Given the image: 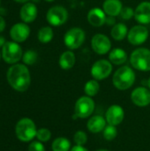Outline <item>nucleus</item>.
Returning <instances> with one entry per match:
<instances>
[{
	"instance_id": "58836bf2",
	"label": "nucleus",
	"mask_w": 150,
	"mask_h": 151,
	"mask_svg": "<svg viewBox=\"0 0 150 151\" xmlns=\"http://www.w3.org/2000/svg\"><path fill=\"white\" fill-rule=\"evenodd\" d=\"M45 1H47V2H53L54 0H45Z\"/></svg>"
},
{
	"instance_id": "423d86ee",
	"label": "nucleus",
	"mask_w": 150,
	"mask_h": 151,
	"mask_svg": "<svg viewBox=\"0 0 150 151\" xmlns=\"http://www.w3.org/2000/svg\"><path fill=\"white\" fill-rule=\"evenodd\" d=\"M85 38V32L81 28L72 27L65 33L64 42L68 49L76 50L83 44Z\"/></svg>"
},
{
	"instance_id": "dca6fc26",
	"label": "nucleus",
	"mask_w": 150,
	"mask_h": 151,
	"mask_svg": "<svg viewBox=\"0 0 150 151\" xmlns=\"http://www.w3.org/2000/svg\"><path fill=\"white\" fill-rule=\"evenodd\" d=\"M37 12V7L34 3H26L20 9V18L25 23H31L36 19Z\"/></svg>"
},
{
	"instance_id": "ddd939ff",
	"label": "nucleus",
	"mask_w": 150,
	"mask_h": 151,
	"mask_svg": "<svg viewBox=\"0 0 150 151\" xmlns=\"http://www.w3.org/2000/svg\"><path fill=\"white\" fill-rule=\"evenodd\" d=\"M131 99L137 106H147L150 104V91L144 87H139L132 92Z\"/></svg>"
},
{
	"instance_id": "5701e85b",
	"label": "nucleus",
	"mask_w": 150,
	"mask_h": 151,
	"mask_svg": "<svg viewBox=\"0 0 150 151\" xmlns=\"http://www.w3.org/2000/svg\"><path fill=\"white\" fill-rule=\"evenodd\" d=\"M71 150V143L69 140L65 137H58L52 142L53 151H69Z\"/></svg>"
},
{
	"instance_id": "393cba45",
	"label": "nucleus",
	"mask_w": 150,
	"mask_h": 151,
	"mask_svg": "<svg viewBox=\"0 0 150 151\" xmlns=\"http://www.w3.org/2000/svg\"><path fill=\"white\" fill-rule=\"evenodd\" d=\"M100 90V85L96 80L88 81L84 87V91L88 96H95L98 94Z\"/></svg>"
},
{
	"instance_id": "9b49d317",
	"label": "nucleus",
	"mask_w": 150,
	"mask_h": 151,
	"mask_svg": "<svg viewBox=\"0 0 150 151\" xmlns=\"http://www.w3.org/2000/svg\"><path fill=\"white\" fill-rule=\"evenodd\" d=\"M91 47L95 53L99 55H104L110 51L111 48V42L109 37H107L105 35L96 34L91 40Z\"/></svg>"
},
{
	"instance_id": "7c9ffc66",
	"label": "nucleus",
	"mask_w": 150,
	"mask_h": 151,
	"mask_svg": "<svg viewBox=\"0 0 150 151\" xmlns=\"http://www.w3.org/2000/svg\"><path fill=\"white\" fill-rule=\"evenodd\" d=\"M28 151H45V148L40 142H33L28 147Z\"/></svg>"
},
{
	"instance_id": "f704fd0d",
	"label": "nucleus",
	"mask_w": 150,
	"mask_h": 151,
	"mask_svg": "<svg viewBox=\"0 0 150 151\" xmlns=\"http://www.w3.org/2000/svg\"><path fill=\"white\" fill-rule=\"evenodd\" d=\"M4 43H5V40H4V37H2V36H0V47H3Z\"/></svg>"
},
{
	"instance_id": "4be33fe9",
	"label": "nucleus",
	"mask_w": 150,
	"mask_h": 151,
	"mask_svg": "<svg viewBox=\"0 0 150 151\" xmlns=\"http://www.w3.org/2000/svg\"><path fill=\"white\" fill-rule=\"evenodd\" d=\"M111 36L117 41H121L125 39L128 35L127 27L124 23H118L114 25V27L111 29Z\"/></svg>"
},
{
	"instance_id": "ea45409f",
	"label": "nucleus",
	"mask_w": 150,
	"mask_h": 151,
	"mask_svg": "<svg viewBox=\"0 0 150 151\" xmlns=\"http://www.w3.org/2000/svg\"><path fill=\"white\" fill-rule=\"evenodd\" d=\"M0 57H1V56H0Z\"/></svg>"
},
{
	"instance_id": "7ed1b4c3",
	"label": "nucleus",
	"mask_w": 150,
	"mask_h": 151,
	"mask_svg": "<svg viewBox=\"0 0 150 151\" xmlns=\"http://www.w3.org/2000/svg\"><path fill=\"white\" fill-rule=\"evenodd\" d=\"M130 63L138 71H150V50L146 48H140L133 51L130 57Z\"/></svg>"
},
{
	"instance_id": "a878e982",
	"label": "nucleus",
	"mask_w": 150,
	"mask_h": 151,
	"mask_svg": "<svg viewBox=\"0 0 150 151\" xmlns=\"http://www.w3.org/2000/svg\"><path fill=\"white\" fill-rule=\"evenodd\" d=\"M118 131L116 128V126L109 125L106 126L105 128L103 129V137L107 141H112L117 137Z\"/></svg>"
},
{
	"instance_id": "473e14b6",
	"label": "nucleus",
	"mask_w": 150,
	"mask_h": 151,
	"mask_svg": "<svg viewBox=\"0 0 150 151\" xmlns=\"http://www.w3.org/2000/svg\"><path fill=\"white\" fill-rule=\"evenodd\" d=\"M5 28V21L2 16H0V33L3 32Z\"/></svg>"
},
{
	"instance_id": "412c9836",
	"label": "nucleus",
	"mask_w": 150,
	"mask_h": 151,
	"mask_svg": "<svg viewBox=\"0 0 150 151\" xmlns=\"http://www.w3.org/2000/svg\"><path fill=\"white\" fill-rule=\"evenodd\" d=\"M76 58L72 51L67 50L65 51L59 58V65L64 70H69L73 67Z\"/></svg>"
},
{
	"instance_id": "f257e3e1",
	"label": "nucleus",
	"mask_w": 150,
	"mask_h": 151,
	"mask_svg": "<svg viewBox=\"0 0 150 151\" xmlns=\"http://www.w3.org/2000/svg\"><path fill=\"white\" fill-rule=\"evenodd\" d=\"M7 81L10 86L19 92L26 91L31 83L30 73L22 64H15L7 71Z\"/></svg>"
},
{
	"instance_id": "2f4dec72",
	"label": "nucleus",
	"mask_w": 150,
	"mask_h": 151,
	"mask_svg": "<svg viewBox=\"0 0 150 151\" xmlns=\"http://www.w3.org/2000/svg\"><path fill=\"white\" fill-rule=\"evenodd\" d=\"M70 151H88V150H87L86 148H84L83 146H79V145H75L72 148V150H70Z\"/></svg>"
},
{
	"instance_id": "1a4fd4ad",
	"label": "nucleus",
	"mask_w": 150,
	"mask_h": 151,
	"mask_svg": "<svg viewBox=\"0 0 150 151\" xmlns=\"http://www.w3.org/2000/svg\"><path fill=\"white\" fill-rule=\"evenodd\" d=\"M112 72V65L106 59L96 61L91 67V75L96 81H102L110 76Z\"/></svg>"
},
{
	"instance_id": "6ab92c4d",
	"label": "nucleus",
	"mask_w": 150,
	"mask_h": 151,
	"mask_svg": "<svg viewBox=\"0 0 150 151\" xmlns=\"http://www.w3.org/2000/svg\"><path fill=\"white\" fill-rule=\"evenodd\" d=\"M105 127L106 119H104L102 116H94L88 121V129L93 134H97L103 131Z\"/></svg>"
},
{
	"instance_id": "20e7f679",
	"label": "nucleus",
	"mask_w": 150,
	"mask_h": 151,
	"mask_svg": "<svg viewBox=\"0 0 150 151\" xmlns=\"http://www.w3.org/2000/svg\"><path fill=\"white\" fill-rule=\"evenodd\" d=\"M15 132L18 139L21 142H30L36 136L37 130L34 121L25 118L17 123Z\"/></svg>"
},
{
	"instance_id": "cd10ccee",
	"label": "nucleus",
	"mask_w": 150,
	"mask_h": 151,
	"mask_svg": "<svg viewBox=\"0 0 150 151\" xmlns=\"http://www.w3.org/2000/svg\"><path fill=\"white\" fill-rule=\"evenodd\" d=\"M73 140L76 145L79 146H83L84 144H86L87 141H88V137L85 132L83 131H77L73 136Z\"/></svg>"
},
{
	"instance_id": "2eb2a0df",
	"label": "nucleus",
	"mask_w": 150,
	"mask_h": 151,
	"mask_svg": "<svg viewBox=\"0 0 150 151\" xmlns=\"http://www.w3.org/2000/svg\"><path fill=\"white\" fill-rule=\"evenodd\" d=\"M134 18L140 24L147 25L150 23V3L149 2H142L141 3L135 12Z\"/></svg>"
},
{
	"instance_id": "aec40b11",
	"label": "nucleus",
	"mask_w": 150,
	"mask_h": 151,
	"mask_svg": "<svg viewBox=\"0 0 150 151\" xmlns=\"http://www.w3.org/2000/svg\"><path fill=\"white\" fill-rule=\"evenodd\" d=\"M110 60L111 64H114L116 65H123L127 61V54L126 52L120 48H115L113 49L110 53Z\"/></svg>"
},
{
	"instance_id": "f3484780",
	"label": "nucleus",
	"mask_w": 150,
	"mask_h": 151,
	"mask_svg": "<svg viewBox=\"0 0 150 151\" xmlns=\"http://www.w3.org/2000/svg\"><path fill=\"white\" fill-rule=\"evenodd\" d=\"M106 13L100 8H93L88 13V20L94 27H101L106 23Z\"/></svg>"
},
{
	"instance_id": "c9c22d12",
	"label": "nucleus",
	"mask_w": 150,
	"mask_h": 151,
	"mask_svg": "<svg viewBox=\"0 0 150 151\" xmlns=\"http://www.w3.org/2000/svg\"><path fill=\"white\" fill-rule=\"evenodd\" d=\"M14 1H16V2H18V3H26V2L28 1V0H14Z\"/></svg>"
},
{
	"instance_id": "6e6552de",
	"label": "nucleus",
	"mask_w": 150,
	"mask_h": 151,
	"mask_svg": "<svg viewBox=\"0 0 150 151\" xmlns=\"http://www.w3.org/2000/svg\"><path fill=\"white\" fill-rule=\"evenodd\" d=\"M46 19L47 21L52 26H61L66 22L68 19V12L63 6L56 5L48 11Z\"/></svg>"
},
{
	"instance_id": "bb28decb",
	"label": "nucleus",
	"mask_w": 150,
	"mask_h": 151,
	"mask_svg": "<svg viewBox=\"0 0 150 151\" xmlns=\"http://www.w3.org/2000/svg\"><path fill=\"white\" fill-rule=\"evenodd\" d=\"M22 59H23L24 64L28 65H32L37 60V53L34 50H27L22 56Z\"/></svg>"
},
{
	"instance_id": "b1692460",
	"label": "nucleus",
	"mask_w": 150,
	"mask_h": 151,
	"mask_svg": "<svg viewBox=\"0 0 150 151\" xmlns=\"http://www.w3.org/2000/svg\"><path fill=\"white\" fill-rule=\"evenodd\" d=\"M54 33L50 27H43L38 32V40L42 43H48L53 38Z\"/></svg>"
},
{
	"instance_id": "9d476101",
	"label": "nucleus",
	"mask_w": 150,
	"mask_h": 151,
	"mask_svg": "<svg viewBox=\"0 0 150 151\" xmlns=\"http://www.w3.org/2000/svg\"><path fill=\"white\" fill-rule=\"evenodd\" d=\"M128 41L133 45H141L144 43L149 38V30L142 25L133 27L127 35Z\"/></svg>"
},
{
	"instance_id": "72a5a7b5",
	"label": "nucleus",
	"mask_w": 150,
	"mask_h": 151,
	"mask_svg": "<svg viewBox=\"0 0 150 151\" xmlns=\"http://www.w3.org/2000/svg\"><path fill=\"white\" fill-rule=\"evenodd\" d=\"M106 23H108V24H110V25L114 24V23H115V19H114V17H112V16L107 17V19H106Z\"/></svg>"
},
{
	"instance_id": "c756f323",
	"label": "nucleus",
	"mask_w": 150,
	"mask_h": 151,
	"mask_svg": "<svg viewBox=\"0 0 150 151\" xmlns=\"http://www.w3.org/2000/svg\"><path fill=\"white\" fill-rule=\"evenodd\" d=\"M119 16L123 19H130L132 17L134 16V11L131 7H123L119 13Z\"/></svg>"
},
{
	"instance_id": "39448f33",
	"label": "nucleus",
	"mask_w": 150,
	"mask_h": 151,
	"mask_svg": "<svg viewBox=\"0 0 150 151\" xmlns=\"http://www.w3.org/2000/svg\"><path fill=\"white\" fill-rule=\"evenodd\" d=\"M22 57L21 47L14 42H5L2 47V58L7 64H15Z\"/></svg>"
},
{
	"instance_id": "a211bd4d",
	"label": "nucleus",
	"mask_w": 150,
	"mask_h": 151,
	"mask_svg": "<svg viewBox=\"0 0 150 151\" xmlns=\"http://www.w3.org/2000/svg\"><path fill=\"white\" fill-rule=\"evenodd\" d=\"M103 11L108 16H118L123 5L122 3L119 0H105V2L103 4Z\"/></svg>"
},
{
	"instance_id": "c85d7f7f",
	"label": "nucleus",
	"mask_w": 150,
	"mask_h": 151,
	"mask_svg": "<svg viewBox=\"0 0 150 151\" xmlns=\"http://www.w3.org/2000/svg\"><path fill=\"white\" fill-rule=\"evenodd\" d=\"M36 137L40 142H48L50 137H51V133L49 129L47 128H41L39 130H37L36 133Z\"/></svg>"
},
{
	"instance_id": "e433bc0d",
	"label": "nucleus",
	"mask_w": 150,
	"mask_h": 151,
	"mask_svg": "<svg viewBox=\"0 0 150 151\" xmlns=\"http://www.w3.org/2000/svg\"><path fill=\"white\" fill-rule=\"evenodd\" d=\"M148 85H149V88H150V78H149V82H148Z\"/></svg>"
},
{
	"instance_id": "4c0bfd02",
	"label": "nucleus",
	"mask_w": 150,
	"mask_h": 151,
	"mask_svg": "<svg viewBox=\"0 0 150 151\" xmlns=\"http://www.w3.org/2000/svg\"><path fill=\"white\" fill-rule=\"evenodd\" d=\"M97 151H110V150H99Z\"/></svg>"
},
{
	"instance_id": "f8f14e48",
	"label": "nucleus",
	"mask_w": 150,
	"mask_h": 151,
	"mask_svg": "<svg viewBox=\"0 0 150 151\" xmlns=\"http://www.w3.org/2000/svg\"><path fill=\"white\" fill-rule=\"evenodd\" d=\"M30 35V28L26 23H17L10 30L11 38L16 42L26 41Z\"/></svg>"
},
{
	"instance_id": "f03ea898",
	"label": "nucleus",
	"mask_w": 150,
	"mask_h": 151,
	"mask_svg": "<svg viewBox=\"0 0 150 151\" xmlns=\"http://www.w3.org/2000/svg\"><path fill=\"white\" fill-rule=\"evenodd\" d=\"M113 85L119 90H126L130 88L135 81V73L133 70L124 65L118 68L113 75Z\"/></svg>"
},
{
	"instance_id": "0eeeda50",
	"label": "nucleus",
	"mask_w": 150,
	"mask_h": 151,
	"mask_svg": "<svg viewBox=\"0 0 150 151\" xmlns=\"http://www.w3.org/2000/svg\"><path fill=\"white\" fill-rule=\"evenodd\" d=\"M95 110V102L90 96H81L75 104L74 117L86 119L89 117Z\"/></svg>"
},
{
	"instance_id": "4468645a",
	"label": "nucleus",
	"mask_w": 150,
	"mask_h": 151,
	"mask_svg": "<svg viewBox=\"0 0 150 151\" xmlns=\"http://www.w3.org/2000/svg\"><path fill=\"white\" fill-rule=\"evenodd\" d=\"M125 117L124 110L119 105H111L106 111V120L109 125L118 126L119 125Z\"/></svg>"
}]
</instances>
